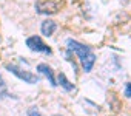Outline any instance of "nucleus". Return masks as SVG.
Listing matches in <instances>:
<instances>
[{
	"label": "nucleus",
	"instance_id": "6e6552de",
	"mask_svg": "<svg viewBox=\"0 0 131 116\" xmlns=\"http://www.w3.org/2000/svg\"><path fill=\"white\" fill-rule=\"evenodd\" d=\"M125 96L126 98H131V82H126L125 84Z\"/></svg>",
	"mask_w": 131,
	"mask_h": 116
},
{
	"label": "nucleus",
	"instance_id": "0eeeda50",
	"mask_svg": "<svg viewBox=\"0 0 131 116\" xmlns=\"http://www.w3.org/2000/svg\"><path fill=\"white\" fill-rule=\"evenodd\" d=\"M59 84H60V87H63L67 91H73V90H74V85L67 79V76H65L63 73L59 74Z\"/></svg>",
	"mask_w": 131,
	"mask_h": 116
},
{
	"label": "nucleus",
	"instance_id": "f257e3e1",
	"mask_svg": "<svg viewBox=\"0 0 131 116\" xmlns=\"http://www.w3.org/2000/svg\"><path fill=\"white\" fill-rule=\"evenodd\" d=\"M67 45H68V50L70 51H74L77 54V57L82 62V67L85 70V73H90L96 64V54L93 53V50L77 40H73V39H68L67 40Z\"/></svg>",
	"mask_w": 131,
	"mask_h": 116
},
{
	"label": "nucleus",
	"instance_id": "423d86ee",
	"mask_svg": "<svg viewBox=\"0 0 131 116\" xmlns=\"http://www.w3.org/2000/svg\"><path fill=\"white\" fill-rule=\"evenodd\" d=\"M37 71H39V73H42L43 76H46V78H48V81H49V84H51L52 87H56V85H57V84H56L54 73H52L51 67H48L46 64H39V65H37Z\"/></svg>",
	"mask_w": 131,
	"mask_h": 116
},
{
	"label": "nucleus",
	"instance_id": "7ed1b4c3",
	"mask_svg": "<svg viewBox=\"0 0 131 116\" xmlns=\"http://www.w3.org/2000/svg\"><path fill=\"white\" fill-rule=\"evenodd\" d=\"M6 70L9 71V73H13L14 76H17L19 79H22L23 82H26V84H37L39 82V76H36V74H32V73H29V71H25V70H22V68H19L17 65H14V64H6Z\"/></svg>",
	"mask_w": 131,
	"mask_h": 116
},
{
	"label": "nucleus",
	"instance_id": "39448f33",
	"mask_svg": "<svg viewBox=\"0 0 131 116\" xmlns=\"http://www.w3.org/2000/svg\"><path fill=\"white\" fill-rule=\"evenodd\" d=\"M56 30H57V23H56L54 20H51V19L43 20V22H42V25H40V31H42V34H43V36H46V37L52 36Z\"/></svg>",
	"mask_w": 131,
	"mask_h": 116
},
{
	"label": "nucleus",
	"instance_id": "9d476101",
	"mask_svg": "<svg viewBox=\"0 0 131 116\" xmlns=\"http://www.w3.org/2000/svg\"><path fill=\"white\" fill-rule=\"evenodd\" d=\"M0 88H5V81L2 79V76H0Z\"/></svg>",
	"mask_w": 131,
	"mask_h": 116
},
{
	"label": "nucleus",
	"instance_id": "1a4fd4ad",
	"mask_svg": "<svg viewBox=\"0 0 131 116\" xmlns=\"http://www.w3.org/2000/svg\"><path fill=\"white\" fill-rule=\"evenodd\" d=\"M28 116H42V114L39 113V110H37L36 107H32V108L28 110Z\"/></svg>",
	"mask_w": 131,
	"mask_h": 116
},
{
	"label": "nucleus",
	"instance_id": "f03ea898",
	"mask_svg": "<svg viewBox=\"0 0 131 116\" xmlns=\"http://www.w3.org/2000/svg\"><path fill=\"white\" fill-rule=\"evenodd\" d=\"M63 0H37L36 11L39 14H56L63 8Z\"/></svg>",
	"mask_w": 131,
	"mask_h": 116
},
{
	"label": "nucleus",
	"instance_id": "20e7f679",
	"mask_svg": "<svg viewBox=\"0 0 131 116\" xmlns=\"http://www.w3.org/2000/svg\"><path fill=\"white\" fill-rule=\"evenodd\" d=\"M26 46L31 50V51H36V53H45V54H51V48L42 40L40 36H31L26 39Z\"/></svg>",
	"mask_w": 131,
	"mask_h": 116
}]
</instances>
